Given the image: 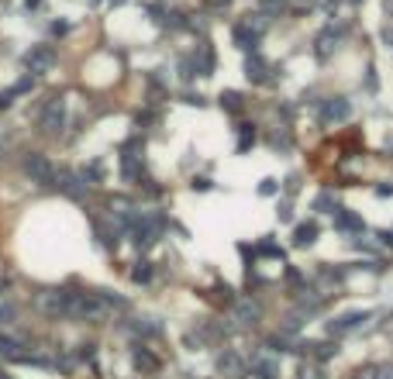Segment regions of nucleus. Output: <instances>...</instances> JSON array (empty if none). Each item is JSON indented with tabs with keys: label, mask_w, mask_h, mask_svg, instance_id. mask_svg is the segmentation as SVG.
<instances>
[{
	"label": "nucleus",
	"mask_w": 393,
	"mask_h": 379,
	"mask_svg": "<svg viewBox=\"0 0 393 379\" xmlns=\"http://www.w3.org/2000/svg\"><path fill=\"white\" fill-rule=\"evenodd\" d=\"M0 358H8V362H28V351H21V341L0 334Z\"/></svg>",
	"instance_id": "8"
},
{
	"label": "nucleus",
	"mask_w": 393,
	"mask_h": 379,
	"mask_svg": "<svg viewBox=\"0 0 393 379\" xmlns=\"http://www.w3.org/2000/svg\"><path fill=\"white\" fill-rule=\"evenodd\" d=\"M348 114H352V104L341 100V97L324 100V107H321V121L324 124H341V121H348Z\"/></svg>",
	"instance_id": "5"
},
{
	"label": "nucleus",
	"mask_w": 393,
	"mask_h": 379,
	"mask_svg": "<svg viewBox=\"0 0 393 379\" xmlns=\"http://www.w3.org/2000/svg\"><path fill=\"white\" fill-rule=\"evenodd\" d=\"M335 224L341 228V231H362V221L355 217V214H348V210H335Z\"/></svg>",
	"instance_id": "9"
},
{
	"label": "nucleus",
	"mask_w": 393,
	"mask_h": 379,
	"mask_svg": "<svg viewBox=\"0 0 393 379\" xmlns=\"http://www.w3.org/2000/svg\"><path fill=\"white\" fill-rule=\"evenodd\" d=\"M355 379H376V365H366V369H359V372H355Z\"/></svg>",
	"instance_id": "17"
},
{
	"label": "nucleus",
	"mask_w": 393,
	"mask_h": 379,
	"mask_svg": "<svg viewBox=\"0 0 393 379\" xmlns=\"http://www.w3.org/2000/svg\"><path fill=\"white\" fill-rule=\"evenodd\" d=\"M25 66H28L32 76H42V73H49L56 66V52L49 45H32L28 56H25Z\"/></svg>",
	"instance_id": "2"
},
{
	"label": "nucleus",
	"mask_w": 393,
	"mask_h": 379,
	"mask_svg": "<svg viewBox=\"0 0 393 379\" xmlns=\"http://www.w3.org/2000/svg\"><path fill=\"white\" fill-rule=\"evenodd\" d=\"M245 379H273V376H269V372H259V369H252Z\"/></svg>",
	"instance_id": "20"
},
{
	"label": "nucleus",
	"mask_w": 393,
	"mask_h": 379,
	"mask_svg": "<svg viewBox=\"0 0 393 379\" xmlns=\"http://www.w3.org/2000/svg\"><path fill=\"white\" fill-rule=\"evenodd\" d=\"M314 238H317V224H300L297 228V235H293V241L304 248V245H314Z\"/></svg>",
	"instance_id": "11"
},
{
	"label": "nucleus",
	"mask_w": 393,
	"mask_h": 379,
	"mask_svg": "<svg viewBox=\"0 0 393 379\" xmlns=\"http://www.w3.org/2000/svg\"><path fill=\"white\" fill-rule=\"evenodd\" d=\"M0 379H11V376H4V372H0Z\"/></svg>",
	"instance_id": "21"
},
{
	"label": "nucleus",
	"mask_w": 393,
	"mask_h": 379,
	"mask_svg": "<svg viewBox=\"0 0 393 379\" xmlns=\"http://www.w3.org/2000/svg\"><path fill=\"white\" fill-rule=\"evenodd\" d=\"M221 107H228V111H238V107H242L238 94H221Z\"/></svg>",
	"instance_id": "13"
},
{
	"label": "nucleus",
	"mask_w": 393,
	"mask_h": 379,
	"mask_svg": "<svg viewBox=\"0 0 393 379\" xmlns=\"http://www.w3.org/2000/svg\"><path fill=\"white\" fill-rule=\"evenodd\" d=\"M376 379H393V365H376Z\"/></svg>",
	"instance_id": "18"
},
{
	"label": "nucleus",
	"mask_w": 393,
	"mask_h": 379,
	"mask_svg": "<svg viewBox=\"0 0 393 379\" xmlns=\"http://www.w3.org/2000/svg\"><path fill=\"white\" fill-rule=\"evenodd\" d=\"M107 310H111V300L104 293H66V317L100 321Z\"/></svg>",
	"instance_id": "1"
},
{
	"label": "nucleus",
	"mask_w": 393,
	"mask_h": 379,
	"mask_svg": "<svg viewBox=\"0 0 393 379\" xmlns=\"http://www.w3.org/2000/svg\"><path fill=\"white\" fill-rule=\"evenodd\" d=\"M300 379H321V369H314V365H304V369H300Z\"/></svg>",
	"instance_id": "16"
},
{
	"label": "nucleus",
	"mask_w": 393,
	"mask_h": 379,
	"mask_svg": "<svg viewBox=\"0 0 393 379\" xmlns=\"http://www.w3.org/2000/svg\"><path fill=\"white\" fill-rule=\"evenodd\" d=\"M235 310H238V317H242V321H256V317H259V307H256L252 300H242Z\"/></svg>",
	"instance_id": "12"
},
{
	"label": "nucleus",
	"mask_w": 393,
	"mask_h": 379,
	"mask_svg": "<svg viewBox=\"0 0 393 379\" xmlns=\"http://www.w3.org/2000/svg\"><path fill=\"white\" fill-rule=\"evenodd\" d=\"M135 365H145V369H155V358H152V355H142V351H138V355H135Z\"/></svg>",
	"instance_id": "15"
},
{
	"label": "nucleus",
	"mask_w": 393,
	"mask_h": 379,
	"mask_svg": "<svg viewBox=\"0 0 393 379\" xmlns=\"http://www.w3.org/2000/svg\"><path fill=\"white\" fill-rule=\"evenodd\" d=\"M269 69H266V63L259 59V56H249V80H256V83H266L269 76H266Z\"/></svg>",
	"instance_id": "10"
},
{
	"label": "nucleus",
	"mask_w": 393,
	"mask_h": 379,
	"mask_svg": "<svg viewBox=\"0 0 393 379\" xmlns=\"http://www.w3.org/2000/svg\"><path fill=\"white\" fill-rule=\"evenodd\" d=\"M366 317H369L366 310H348V314H341L338 321H331V334H348V331H355Z\"/></svg>",
	"instance_id": "7"
},
{
	"label": "nucleus",
	"mask_w": 393,
	"mask_h": 379,
	"mask_svg": "<svg viewBox=\"0 0 393 379\" xmlns=\"http://www.w3.org/2000/svg\"><path fill=\"white\" fill-rule=\"evenodd\" d=\"M63 118H66V104H63L59 97H52V100L45 104V111H42V131L56 135V131L63 128Z\"/></svg>",
	"instance_id": "4"
},
{
	"label": "nucleus",
	"mask_w": 393,
	"mask_h": 379,
	"mask_svg": "<svg viewBox=\"0 0 393 379\" xmlns=\"http://www.w3.org/2000/svg\"><path fill=\"white\" fill-rule=\"evenodd\" d=\"M25 173L35 180V183H52V166L45 155H28L25 159Z\"/></svg>",
	"instance_id": "6"
},
{
	"label": "nucleus",
	"mask_w": 393,
	"mask_h": 379,
	"mask_svg": "<svg viewBox=\"0 0 393 379\" xmlns=\"http://www.w3.org/2000/svg\"><path fill=\"white\" fill-rule=\"evenodd\" d=\"M238 369H242V362H238L235 355H225V358H221V372H238Z\"/></svg>",
	"instance_id": "14"
},
{
	"label": "nucleus",
	"mask_w": 393,
	"mask_h": 379,
	"mask_svg": "<svg viewBox=\"0 0 393 379\" xmlns=\"http://www.w3.org/2000/svg\"><path fill=\"white\" fill-rule=\"evenodd\" d=\"M148 276H152V269H148V266L142 262V269H135V279H138V283H145Z\"/></svg>",
	"instance_id": "19"
},
{
	"label": "nucleus",
	"mask_w": 393,
	"mask_h": 379,
	"mask_svg": "<svg viewBox=\"0 0 393 379\" xmlns=\"http://www.w3.org/2000/svg\"><path fill=\"white\" fill-rule=\"evenodd\" d=\"M162 224H166V221H162L159 214H142V217L135 221V235H138L135 241H138V245H152V241L159 238Z\"/></svg>",
	"instance_id": "3"
}]
</instances>
